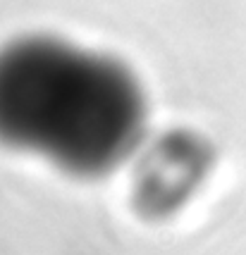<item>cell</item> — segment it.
<instances>
[{
    "label": "cell",
    "mask_w": 246,
    "mask_h": 255,
    "mask_svg": "<svg viewBox=\"0 0 246 255\" xmlns=\"http://www.w3.org/2000/svg\"><path fill=\"white\" fill-rule=\"evenodd\" d=\"M148 100L132 67L50 33L0 45V145L74 179H103L134 160Z\"/></svg>",
    "instance_id": "cell-1"
}]
</instances>
